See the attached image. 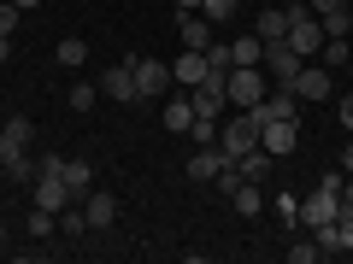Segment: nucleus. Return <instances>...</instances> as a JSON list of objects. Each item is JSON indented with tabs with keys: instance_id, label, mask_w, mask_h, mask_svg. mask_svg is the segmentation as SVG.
<instances>
[{
	"instance_id": "obj_1",
	"label": "nucleus",
	"mask_w": 353,
	"mask_h": 264,
	"mask_svg": "<svg viewBox=\"0 0 353 264\" xmlns=\"http://www.w3.org/2000/svg\"><path fill=\"white\" fill-rule=\"evenodd\" d=\"M253 147H259V118L253 112H236L230 124H218V153H224V164L241 159V153H253Z\"/></svg>"
},
{
	"instance_id": "obj_2",
	"label": "nucleus",
	"mask_w": 353,
	"mask_h": 264,
	"mask_svg": "<svg viewBox=\"0 0 353 264\" xmlns=\"http://www.w3.org/2000/svg\"><path fill=\"white\" fill-rule=\"evenodd\" d=\"M224 100L241 106V112H248V106H259V100H265V71H259V65H230V76H224Z\"/></svg>"
},
{
	"instance_id": "obj_3",
	"label": "nucleus",
	"mask_w": 353,
	"mask_h": 264,
	"mask_svg": "<svg viewBox=\"0 0 353 264\" xmlns=\"http://www.w3.org/2000/svg\"><path fill=\"white\" fill-rule=\"evenodd\" d=\"M289 47L301 53V59H312V53L324 47V24H318L312 6H289Z\"/></svg>"
},
{
	"instance_id": "obj_4",
	"label": "nucleus",
	"mask_w": 353,
	"mask_h": 264,
	"mask_svg": "<svg viewBox=\"0 0 353 264\" xmlns=\"http://www.w3.org/2000/svg\"><path fill=\"white\" fill-rule=\"evenodd\" d=\"M30 141H36V124H30V118H6V124H0V170L18 164V159H30Z\"/></svg>"
},
{
	"instance_id": "obj_5",
	"label": "nucleus",
	"mask_w": 353,
	"mask_h": 264,
	"mask_svg": "<svg viewBox=\"0 0 353 264\" xmlns=\"http://www.w3.org/2000/svg\"><path fill=\"white\" fill-rule=\"evenodd\" d=\"M259 147L271 153V159L294 153V147H301V118H265V124H259Z\"/></svg>"
},
{
	"instance_id": "obj_6",
	"label": "nucleus",
	"mask_w": 353,
	"mask_h": 264,
	"mask_svg": "<svg viewBox=\"0 0 353 264\" xmlns=\"http://www.w3.org/2000/svg\"><path fill=\"white\" fill-rule=\"evenodd\" d=\"M301 65H306V59L289 47V36H283V41H265V59H259V71H271V82H289V88H294Z\"/></svg>"
},
{
	"instance_id": "obj_7",
	"label": "nucleus",
	"mask_w": 353,
	"mask_h": 264,
	"mask_svg": "<svg viewBox=\"0 0 353 264\" xmlns=\"http://www.w3.org/2000/svg\"><path fill=\"white\" fill-rule=\"evenodd\" d=\"M165 94H171V65L136 59V100H165Z\"/></svg>"
},
{
	"instance_id": "obj_8",
	"label": "nucleus",
	"mask_w": 353,
	"mask_h": 264,
	"mask_svg": "<svg viewBox=\"0 0 353 264\" xmlns=\"http://www.w3.org/2000/svg\"><path fill=\"white\" fill-rule=\"evenodd\" d=\"M336 217H341V194L318 182V194H306V200H301V223L306 229H324V223H336Z\"/></svg>"
},
{
	"instance_id": "obj_9",
	"label": "nucleus",
	"mask_w": 353,
	"mask_h": 264,
	"mask_svg": "<svg viewBox=\"0 0 353 264\" xmlns=\"http://www.w3.org/2000/svg\"><path fill=\"white\" fill-rule=\"evenodd\" d=\"M101 94L118 100V106H136V59L130 65H106L101 71Z\"/></svg>"
},
{
	"instance_id": "obj_10",
	"label": "nucleus",
	"mask_w": 353,
	"mask_h": 264,
	"mask_svg": "<svg viewBox=\"0 0 353 264\" xmlns=\"http://www.w3.org/2000/svg\"><path fill=\"white\" fill-rule=\"evenodd\" d=\"M294 94H301V106H324L330 94H336V82H330L324 65H301V76H294Z\"/></svg>"
},
{
	"instance_id": "obj_11",
	"label": "nucleus",
	"mask_w": 353,
	"mask_h": 264,
	"mask_svg": "<svg viewBox=\"0 0 353 264\" xmlns=\"http://www.w3.org/2000/svg\"><path fill=\"white\" fill-rule=\"evenodd\" d=\"M212 18H206V12H176V36H183V47H194V53H206V47H212Z\"/></svg>"
},
{
	"instance_id": "obj_12",
	"label": "nucleus",
	"mask_w": 353,
	"mask_h": 264,
	"mask_svg": "<svg viewBox=\"0 0 353 264\" xmlns=\"http://www.w3.org/2000/svg\"><path fill=\"white\" fill-rule=\"evenodd\" d=\"M71 200H77V194L65 188V176H59V170H41V176H36V206H41V212H53V217H59Z\"/></svg>"
},
{
	"instance_id": "obj_13",
	"label": "nucleus",
	"mask_w": 353,
	"mask_h": 264,
	"mask_svg": "<svg viewBox=\"0 0 353 264\" xmlns=\"http://www.w3.org/2000/svg\"><path fill=\"white\" fill-rule=\"evenodd\" d=\"M83 217H88V229H112V223H118V194L88 188V194H83Z\"/></svg>"
},
{
	"instance_id": "obj_14",
	"label": "nucleus",
	"mask_w": 353,
	"mask_h": 264,
	"mask_svg": "<svg viewBox=\"0 0 353 264\" xmlns=\"http://www.w3.org/2000/svg\"><path fill=\"white\" fill-rule=\"evenodd\" d=\"M253 36L259 41H283L289 36V6H265V12L253 18Z\"/></svg>"
},
{
	"instance_id": "obj_15",
	"label": "nucleus",
	"mask_w": 353,
	"mask_h": 264,
	"mask_svg": "<svg viewBox=\"0 0 353 264\" xmlns=\"http://www.w3.org/2000/svg\"><path fill=\"white\" fill-rule=\"evenodd\" d=\"M218 164H224L218 141H212V147H201V153H189V182H212V176H218Z\"/></svg>"
},
{
	"instance_id": "obj_16",
	"label": "nucleus",
	"mask_w": 353,
	"mask_h": 264,
	"mask_svg": "<svg viewBox=\"0 0 353 264\" xmlns=\"http://www.w3.org/2000/svg\"><path fill=\"white\" fill-rule=\"evenodd\" d=\"M59 176H65V188H71L77 200L94 188V170H88V159H65V164H59Z\"/></svg>"
},
{
	"instance_id": "obj_17",
	"label": "nucleus",
	"mask_w": 353,
	"mask_h": 264,
	"mask_svg": "<svg viewBox=\"0 0 353 264\" xmlns=\"http://www.w3.org/2000/svg\"><path fill=\"white\" fill-rule=\"evenodd\" d=\"M165 129H171V135H189V124H194V100H183V94H176L171 106H165Z\"/></svg>"
},
{
	"instance_id": "obj_18",
	"label": "nucleus",
	"mask_w": 353,
	"mask_h": 264,
	"mask_svg": "<svg viewBox=\"0 0 353 264\" xmlns=\"http://www.w3.org/2000/svg\"><path fill=\"white\" fill-rule=\"evenodd\" d=\"M236 170H241V182H265V176H271V153H265V147L241 153V159H236Z\"/></svg>"
},
{
	"instance_id": "obj_19",
	"label": "nucleus",
	"mask_w": 353,
	"mask_h": 264,
	"mask_svg": "<svg viewBox=\"0 0 353 264\" xmlns=\"http://www.w3.org/2000/svg\"><path fill=\"white\" fill-rule=\"evenodd\" d=\"M230 206H236L241 217H259V206H265V182H241V188L230 194Z\"/></svg>"
},
{
	"instance_id": "obj_20",
	"label": "nucleus",
	"mask_w": 353,
	"mask_h": 264,
	"mask_svg": "<svg viewBox=\"0 0 353 264\" xmlns=\"http://www.w3.org/2000/svg\"><path fill=\"white\" fill-rule=\"evenodd\" d=\"M259 59H265V41L253 36V30H248V36H236V41H230V65H259Z\"/></svg>"
},
{
	"instance_id": "obj_21",
	"label": "nucleus",
	"mask_w": 353,
	"mask_h": 264,
	"mask_svg": "<svg viewBox=\"0 0 353 264\" xmlns=\"http://www.w3.org/2000/svg\"><path fill=\"white\" fill-rule=\"evenodd\" d=\"M206 71H212V65H206V53H194V47H183V59H176V71H171V76H176V82H201Z\"/></svg>"
},
{
	"instance_id": "obj_22",
	"label": "nucleus",
	"mask_w": 353,
	"mask_h": 264,
	"mask_svg": "<svg viewBox=\"0 0 353 264\" xmlns=\"http://www.w3.org/2000/svg\"><path fill=\"white\" fill-rule=\"evenodd\" d=\"M318 24H324V41H347L353 12H347V6H336V12H318Z\"/></svg>"
},
{
	"instance_id": "obj_23",
	"label": "nucleus",
	"mask_w": 353,
	"mask_h": 264,
	"mask_svg": "<svg viewBox=\"0 0 353 264\" xmlns=\"http://www.w3.org/2000/svg\"><path fill=\"white\" fill-rule=\"evenodd\" d=\"M94 100H101V82H77L71 94H65V106H71V112H88Z\"/></svg>"
},
{
	"instance_id": "obj_24",
	"label": "nucleus",
	"mask_w": 353,
	"mask_h": 264,
	"mask_svg": "<svg viewBox=\"0 0 353 264\" xmlns=\"http://www.w3.org/2000/svg\"><path fill=\"white\" fill-rule=\"evenodd\" d=\"M53 59H59V65H83V59H88V47H83V36H65L59 47H53Z\"/></svg>"
},
{
	"instance_id": "obj_25",
	"label": "nucleus",
	"mask_w": 353,
	"mask_h": 264,
	"mask_svg": "<svg viewBox=\"0 0 353 264\" xmlns=\"http://www.w3.org/2000/svg\"><path fill=\"white\" fill-rule=\"evenodd\" d=\"M201 12L212 18V24H230V18L241 12V0H201Z\"/></svg>"
},
{
	"instance_id": "obj_26",
	"label": "nucleus",
	"mask_w": 353,
	"mask_h": 264,
	"mask_svg": "<svg viewBox=\"0 0 353 264\" xmlns=\"http://www.w3.org/2000/svg\"><path fill=\"white\" fill-rule=\"evenodd\" d=\"M189 141H194V147H212V141H218V118H194V124H189Z\"/></svg>"
},
{
	"instance_id": "obj_27",
	"label": "nucleus",
	"mask_w": 353,
	"mask_h": 264,
	"mask_svg": "<svg viewBox=\"0 0 353 264\" xmlns=\"http://www.w3.org/2000/svg\"><path fill=\"white\" fill-rule=\"evenodd\" d=\"M318 53H324V71H336V65H353V47H347V41H324Z\"/></svg>"
},
{
	"instance_id": "obj_28",
	"label": "nucleus",
	"mask_w": 353,
	"mask_h": 264,
	"mask_svg": "<svg viewBox=\"0 0 353 264\" xmlns=\"http://www.w3.org/2000/svg\"><path fill=\"white\" fill-rule=\"evenodd\" d=\"M53 229H59V217H53V212H41V206H36V212H30V235H36V241H48Z\"/></svg>"
},
{
	"instance_id": "obj_29",
	"label": "nucleus",
	"mask_w": 353,
	"mask_h": 264,
	"mask_svg": "<svg viewBox=\"0 0 353 264\" xmlns=\"http://www.w3.org/2000/svg\"><path fill=\"white\" fill-rule=\"evenodd\" d=\"M271 206H277V217H283V223H301V194H277Z\"/></svg>"
},
{
	"instance_id": "obj_30",
	"label": "nucleus",
	"mask_w": 353,
	"mask_h": 264,
	"mask_svg": "<svg viewBox=\"0 0 353 264\" xmlns=\"http://www.w3.org/2000/svg\"><path fill=\"white\" fill-rule=\"evenodd\" d=\"M289 258H294V264H312V258H324V247H318V241H294Z\"/></svg>"
},
{
	"instance_id": "obj_31",
	"label": "nucleus",
	"mask_w": 353,
	"mask_h": 264,
	"mask_svg": "<svg viewBox=\"0 0 353 264\" xmlns=\"http://www.w3.org/2000/svg\"><path fill=\"white\" fill-rule=\"evenodd\" d=\"M336 235H341V252H353V212L341 206V217H336Z\"/></svg>"
},
{
	"instance_id": "obj_32",
	"label": "nucleus",
	"mask_w": 353,
	"mask_h": 264,
	"mask_svg": "<svg viewBox=\"0 0 353 264\" xmlns=\"http://www.w3.org/2000/svg\"><path fill=\"white\" fill-rule=\"evenodd\" d=\"M6 176H12V182H36V159H18V164H6Z\"/></svg>"
},
{
	"instance_id": "obj_33",
	"label": "nucleus",
	"mask_w": 353,
	"mask_h": 264,
	"mask_svg": "<svg viewBox=\"0 0 353 264\" xmlns=\"http://www.w3.org/2000/svg\"><path fill=\"white\" fill-rule=\"evenodd\" d=\"M18 18H24V12H18L12 0H6V6H0V36H12V30H18Z\"/></svg>"
},
{
	"instance_id": "obj_34",
	"label": "nucleus",
	"mask_w": 353,
	"mask_h": 264,
	"mask_svg": "<svg viewBox=\"0 0 353 264\" xmlns=\"http://www.w3.org/2000/svg\"><path fill=\"white\" fill-rule=\"evenodd\" d=\"M312 12H336V6H347V0H306Z\"/></svg>"
},
{
	"instance_id": "obj_35",
	"label": "nucleus",
	"mask_w": 353,
	"mask_h": 264,
	"mask_svg": "<svg viewBox=\"0 0 353 264\" xmlns=\"http://www.w3.org/2000/svg\"><path fill=\"white\" fill-rule=\"evenodd\" d=\"M341 206L353 212V176H341Z\"/></svg>"
},
{
	"instance_id": "obj_36",
	"label": "nucleus",
	"mask_w": 353,
	"mask_h": 264,
	"mask_svg": "<svg viewBox=\"0 0 353 264\" xmlns=\"http://www.w3.org/2000/svg\"><path fill=\"white\" fill-rule=\"evenodd\" d=\"M341 124L353 129V94H347V100H341Z\"/></svg>"
},
{
	"instance_id": "obj_37",
	"label": "nucleus",
	"mask_w": 353,
	"mask_h": 264,
	"mask_svg": "<svg viewBox=\"0 0 353 264\" xmlns=\"http://www.w3.org/2000/svg\"><path fill=\"white\" fill-rule=\"evenodd\" d=\"M6 59H12V36H0V65H6Z\"/></svg>"
},
{
	"instance_id": "obj_38",
	"label": "nucleus",
	"mask_w": 353,
	"mask_h": 264,
	"mask_svg": "<svg viewBox=\"0 0 353 264\" xmlns=\"http://www.w3.org/2000/svg\"><path fill=\"white\" fill-rule=\"evenodd\" d=\"M176 12H201V0H176Z\"/></svg>"
},
{
	"instance_id": "obj_39",
	"label": "nucleus",
	"mask_w": 353,
	"mask_h": 264,
	"mask_svg": "<svg viewBox=\"0 0 353 264\" xmlns=\"http://www.w3.org/2000/svg\"><path fill=\"white\" fill-rule=\"evenodd\" d=\"M12 6H18V12H36V6H41V0H12Z\"/></svg>"
},
{
	"instance_id": "obj_40",
	"label": "nucleus",
	"mask_w": 353,
	"mask_h": 264,
	"mask_svg": "<svg viewBox=\"0 0 353 264\" xmlns=\"http://www.w3.org/2000/svg\"><path fill=\"white\" fill-rule=\"evenodd\" d=\"M341 170H347V176H353V147H347V153H341Z\"/></svg>"
},
{
	"instance_id": "obj_41",
	"label": "nucleus",
	"mask_w": 353,
	"mask_h": 264,
	"mask_svg": "<svg viewBox=\"0 0 353 264\" xmlns=\"http://www.w3.org/2000/svg\"><path fill=\"white\" fill-rule=\"evenodd\" d=\"M277 6H301V0H277Z\"/></svg>"
},
{
	"instance_id": "obj_42",
	"label": "nucleus",
	"mask_w": 353,
	"mask_h": 264,
	"mask_svg": "<svg viewBox=\"0 0 353 264\" xmlns=\"http://www.w3.org/2000/svg\"><path fill=\"white\" fill-rule=\"evenodd\" d=\"M0 241H6V223H0Z\"/></svg>"
},
{
	"instance_id": "obj_43",
	"label": "nucleus",
	"mask_w": 353,
	"mask_h": 264,
	"mask_svg": "<svg viewBox=\"0 0 353 264\" xmlns=\"http://www.w3.org/2000/svg\"><path fill=\"white\" fill-rule=\"evenodd\" d=\"M347 47H353V30H347Z\"/></svg>"
}]
</instances>
